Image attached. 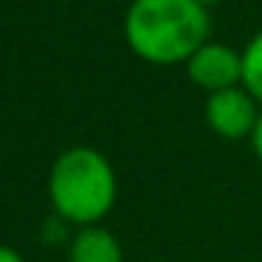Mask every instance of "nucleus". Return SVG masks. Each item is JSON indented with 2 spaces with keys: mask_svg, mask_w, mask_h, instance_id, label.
Segmentation results:
<instances>
[{
  "mask_svg": "<svg viewBox=\"0 0 262 262\" xmlns=\"http://www.w3.org/2000/svg\"><path fill=\"white\" fill-rule=\"evenodd\" d=\"M259 113H262V104L256 102L243 85L209 93V96H206V107H203L209 130L214 133V136L226 138V141L251 138Z\"/></svg>",
  "mask_w": 262,
  "mask_h": 262,
  "instance_id": "obj_3",
  "label": "nucleus"
},
{
  "mask_svg": "<svg viewBox=\"0 0 262 262\" xmlns=\"http://www.w3.org/2000/svg\"><path fill=\"white\" fill-rule=\"evenodd\" d=\"M198 6H203V9H211V6H220L223 0H194Z\"/></svg>",
  "mask_w": 262,
  "mask_h": 262,
  "instance_id": "obj_9",
  "label": "nucleus"
},
{
  "mask_svg": "<svg viewBox=\"0 0 262 262\" xmlns=\"http://www.w3.org/2000/svg\"><path fill=\"white\" fill-rule=\"evenodd\" d=\"M119 198V178L104 152L76 144L54 158L48 172L51 211L74 228L99 226L113 211Z\"/></svg>",
  "mask_w": 262,
  "mask_h": 262,
  "instance_id": "obj_2",
  "label": "nucleus"
},
{
  "mask_svg": "<svg viewBox=\"0 0 262 262\" xmlns=\"http://www.w3.org/2000/svg\"><path fill=\"white\" fill-rule=\"evenodd\" d=\"M68 262H127V256L121 239L99 223V226H82L71 234Z\"/></svg>",
  "mask_w": 262,
  "mask_h": 262,
  "instance_id": "obj_5",
  "label": "nucleus"
},
{
  "mask_svg": "<svg viewBox=\"0 0 262 262\" xmlns=\"http://www.w3.org/2000/svg\"><path fill=\"white\" fill-rule=\"evenodd\" d=\"M124 40L149 65H183L209 40V9L194 0H133L124 14Z\"/></svg>",
  "mask_w": 262,
  "mask_h": 262,
  "instance_id": "obj_1",
  "label": "nucleus"
},
{
  "mask_svg": "<svg viewBox=\"0 0 262 262\" xmlns=\"http://www.w3.org/2000/svg\"><path fill=\"white\" fill-rule=\"evenodd\" d=\"M243 88L262 104V31H256L243 48Z\"/></svg>",
  "mask_w": 262,
  "mask_h": 262,
  "instance_id": "obj_6",
  "label": "nucleus"
},
{
  "mask_svg": "<svg viewBox=\"0 0 262 262\" xmlns=\"http://www.w3.org/2000/svg\"><path fill=\"white\" fill-rule=\"evenodd\" d=\"M0 262H26V256L12 245H0Z\"/></svg>",
  "mask_w": 262,
  "mask_h": 262,
  "instance_id": "obj_8",
  "label": "nucleus"
},
{
  "mask_svg": "<svg viewBox=\"0 0 262 262\" xmlns=\"http://www.w3.org/2000/svg\"><path fill=\"white\" fill-rule=\"evenodd\" d=\"M183 65L186 76L206 93L243 85V51L231 48L228 42L206 40Z\"/></svg>",
  "mask_w": 262,
  "mask_h": 262,
  "instance_id": "obj_4",
  "label": "nucleus"
},
{
  "mask_svg": "<svg viewBox=\"0 0 262 262\" xmlns=\"http://www.w3.org/2000/svg\"><path fill=\"white\" fill-rule=\"evenodd\" d=\"M251 149H254V155H256V161L262 164V113H259V119H256V127H254V133H251Z\"/></svg>",
  "mask_w": 262,
  "mask_h": 262,
  "instance_id": "obj_7",
  "label": "nucleus"
}]
</instances>
